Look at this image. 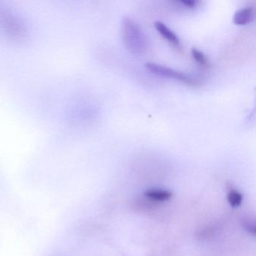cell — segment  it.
Returning <instances> with one entry per match:
<instances>
[{"instance_id":"obj_1","label":"cell","mask_w":256,"mask_h":256,"mask_svg":"<svg viewBox=\"0 0 256 256\" xmlns=\"http://www.w3.org/2000/svg\"><path fill=\"white\" fill-rule=\"evenodd\" d=\"M122 40L124 46L133 54H142L148 49V40L138 24L130 18L122 20Z\"/></svg>"},{"instance_id":"obj_2","label":"cell","mask_w":256,"mask_h":256,"mask_svg":"<svg viewBox=\"0 0 256 256\" xmlns=\"http://www.w3.org/2000/svg\"><path fill=\"white\" fill-rule=\"evenodd\" d=\"M0 30L12 41H24L28 36V28L23 20L12 13V12L1 5Z\"/></svg>"},{"instance_id":"obj_3","label":"cell","mask_w":256,"mask_h":256,"mask_svg":"<svg viewBox=\"0 0 256 256\" xmlns=\"http://www.w3.org/2000/svg\"><path fill=\"white\" fill-rule=\"evenodd\" d=\"M145 67L146 70H149L151 72L156 76H161V77L169 78L174 79V80H179L185 84L190 86H198L200 85V82L197 79L181 72L176 71L173 68H169L166 66L161 65V64H155V62H146L145 64Z\"/></svg>"},{"instance_id":"obj_4","label":"cell","mask_w":256,"mask_h":256,"mask_svg":"<svg viewBox=\"0 0 256 256\" xmlns=\"http://www.w3.org/2000/svg\"><path fill=\"white\" fill-rule=\"evenodd\" d=\"M155 28L157 32L164 38L167 40L172 46L176 48V49L181 50V42L178 36L164 24L161 22H157L155 23Z\"/></svg>"},{"instance_id":"obj_5","label":"cell","mask_w":256,"mask_h":256,"mask_svg":"<svg viewBox=\"0 0 256 256\" xmlns=\"http://www.w3.org/2000/svg\"><path fill=\"white\" fill-rule=\"evenodd\" d=\"M254 10L252 6H247L238 10L234 16V23L238 26H245L254 19Z\"/></svg>"},{"instance_id":"obj_6","label":"cell","mask_w":256,"mask_h":256,"mask_svg":"<svg viewBox=\"0 0 256 256\" xmlns=\"http://www.w3.org/2000/svg\"><path fill=\"white\" fill-rule=\"evenodd\" d=\"M145 196L152 202H164L172 197V193L162 188H150L145 192Z\"/></svg>"},{"instance_id":"obj_7","label":"cell","mask_w":256,"mask_h":256,"mask_svg":"<svg viewBox=\"0 0 256 256\" xmlns=\"http://www.w3.org/2000/svg\"><path fill=\"white\" fill-rule=\"evenodd\" d=\"M192 55L194 60L204 68H209L210 67V62L208 58L205 56L203 52H200L198 48H192Z\"/></svg>"},{"instance_id":"obj_8","label":"cell","mask_w":256,"mask_h":256,"mask_svg":"<svg viewBox=\"0 0 256 256\" xmlns=\"http://www.w3.org/2000/svg\"><path fill=\"white\" fill-rule=\"evenodd\" d=\"M228 202L233 208H238L242 203V196L240 192L232 190L228 194Z\"/></svg>"},{"instance_id":"obj_9","label":"cell","mask_w":256,"mask_h":256,"mask_svg":"<svg viewBox=\"0 0 256 256\" xmlns=\"http://www.w3.org/2000/svg\"><path fill=\"white\" fill-rule=\"evenodd\" d=\"M242 226L245 229L248 233H250V234L252 235V236L256 235V228L254 221H252V220H246H246H242Z\"/></svg>"},{"instance_id":"obj_10","label":"cell","mask_w":256,"mask_h":256,"mask_svg":"<svg viewBox=\"0 0 256 256\" xmlns=\"http://www.w3.org/2000/svg\"><path fill=\"white\" fill-rule=\"evenodd\" d=\"M176 4L180 5L182 8H186V10H194L199 4L198 1H194V0H182L179 2H176Z\"/></svg>"}]
</instances>
